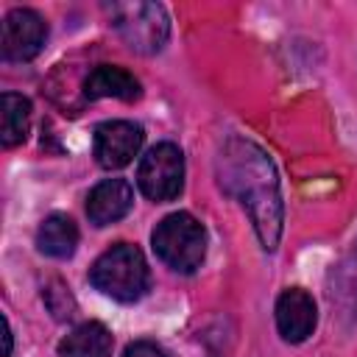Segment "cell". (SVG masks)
I'll use <instances>...</instances> for the list:
<instances>
[{"label": "cell", "mask_w": 357, "mask_h": 357, "mask_svg": "<svg viewBox=\"0 0 357 357\" xmlns=\"http://www.w3.org/2000/svg\"><path fill=\"white\" fill-rule=\"evenodd\" d=\"M134 204V190L126 178H106L98 187H92L86 198V215L95 226H109L128 215Z\"/></svg>", "instance_id": "cell-9"}, {"label": "cell", "mask_w": 357, "mask_h": 357, "mask_svg": "<svg viewBox=\"0 0 357 357\" xmlns=\"http://www.w3.org/2000/svg\"><path fill=\"white\" fill-rule=\"evenodd\" d=\"M137 184L142 195H148L156 204L173 201L184 187V156L173 142L153 145L137 170Z\"/></svg>", "instance_id": "cell-5"}, {"label": "cell", "mask_w": 357, "mask_h": 357, "mask_svg": "<svg viewBox=\"0 0 357 357\" xmlns=\"http://www.w3.org/2000/svg\"><path fill=\"white\" fill-rule=\"evenodd\" d=\"M315 324H318V310L307 290L290 287L276 298V326L287 343L307 340L312 335Z\"/></svg>", "instance_id": "cell-8"}, {"label": "cell", "mask_w": 357, "mask_h": 357, "mask_svg": "<svg viewBox=\"0 0 357 357\" xmlns=\"http://www.w3.org/2000/svg\"><path fill=\"white\" fill-rule=\"evenodd\" d=\"M142 128L131 120H106L95 128V159L106 170L126 167L142 148Z\"/></svg>", "instance_id": "cell-7"}, {"label": "cell", "mask_w": 357, "mask_h": 357, "mask_svg": "<svg viewBox=\"0 0 357 357\" xmlns=\"http://www.w3.org/2000/svg\"><path fill=\"white\" fill-rule=\"evenodd\" d=\"M84 95L89 100H98V98H117V100H137L142 95L139 89V81L123 70V67H114V64H100L95 67L86 81H84Z\"/></svg>", "instance_id": "cell-10"}, {"label": "cell", "mask_w": 357, "mask_h": 357, "mask_svg": "<svg viewBox=\"0 0 357 357\" xmlns=\"http://www.w3.org/2000/svg\"><path fill=\"white\" fill-rule=\"evenodd\" d=\"M156 257L178 273H192L206 254V231L190 212H173L153 229Z\"/></svg>", "instance_id": "cell-3"}, {"label": "cell", "mask_w": 357, "mask_h": 357, "mask_svg": "<svg viewBox=\"0 0 357 357\" xmlns=\"http://www.w3.org/2000/svg\"><path fill=\"white\" fill-rule=\"evenodd\" d=\"M78 245V226L73 223V218L53 212L42 220L39 231H36V248L53 259H67L75 254Z\"/></svg>", "instance_id": "cell-12"}, {"label": "cell", "mask_w": 357, "mask_h": 357, "mask_svg": "<svg viewBox=\"0 0 357 357\" xmlns=\"http://www.w3.org/2000/svg\"><path fill=\"white\" fill-rule=\"evenodd\" d=\"M123 357H167V354H165L162 346H156V343H151V340H137V343H131V346L123 351Z\"/></svg>", "instance_id": "cell-15"}, {"label": "cell", "mask_w": 357, "mask_h": 357, "mask_svg": "<svg viewBox=\"0 0 357 357\" xmlns=\"http://www.w3.org/2000/svg\"><path fill=\"white\" fill-rule=\"evenodd\" d=\"M112 332L98 321H86L59 343V357H112Z\"/></svg>", "instance_id": "cell-11"}, {"label": "cell", "mask_w": 357, "mask_h": 357, "mask_svg": "<svg viewBox=\"0 0 357 357\" xmlns=\"http://www.w3.org/2000/svg\"><path fill=\"white\" fill-rule=\"evenodd\" d=\"M89 282L100 293L112 296L114 301L128 304V301H137V298L145 296L151 276H148L145 257H142V251L137 245L114 243L89 268Z\"/></svg>", "instance_id": "cell-2"}, {"label": "cell", "mask_w": 357, "mask_h": 357, "mask_svg": "<svg viewBox=\"0 0 357 357\" xmlns=\"http://www.w3.org/2000/svg\"><path fill=\"white\" fill-rule=\"evenodd\" d=\"M47 39L45 20L31 8H14L6 14L0 28V50L6 61H28L33 59Z\"/></svg>", "instance_id": "cell-6"}, {"label": "cell", "mask_w": 357, "mask_h": 357, "mask_svg": "<svg viewBox=\"0 0 357 357\" xmlns=\"http://www.w3.org/2000/svg\"><path fill=\"white\" fill-rule=\"evenodd\" d=\"M42 296H45V304H47V310L53 312V318L67 321V318L75 315V301H73V296L67 293V287H64L61 282L53 279V282L42 290Z\"/></svg>", "instance_id": "cell-14"}, {"label": "cell", "mask_w": 357, "mask_h": 357, "mask_svg": "<svg viewBox=\"0 0 357 357\" xmlns=\"http://www.w3.org/2000/svg\"><path fill=\"white\" fill-rule=\"evenodd\" d=\"M112 22L137 53H156L167 39V14L156 3H117L112 6Z\"/></svg>", "instance_id": "cell-4"}, {"label": "cell", "mask_w": 357, "mask_h": 357, "mask_svg": "<svg viewBox=\"0 0 357 357\" xmlns=\"http://www.w3.org/2000/svg\"><path fill=\"white\" fill-rule=\"evenodd\" d=\"M218 167L220 187L245 206L262 248L273 251L282 234V195L273 162L259 145L231 137L220 151Z\"/></svg>", "instance_id": "cell-1"}, {"label": "cell", "mask_w": 357, "mask_h": 357, "mask_svg": "<svg viewBox=\"0 0 357 357\" xmlns=\"http://www.w3.org/2000/svg\"><path fill=\"white\" fill-rule=\"evenodd\" d=\"M31 128V103L22 95L3 92L0 100V139L6 148L20 145Z\"/></svg>", "instance_id": "cell-13"}]
</instances>
